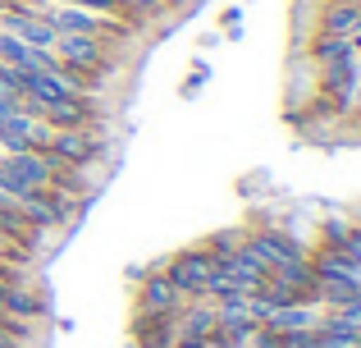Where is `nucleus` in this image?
Listing matches in <instances>:
<instances>
[{
    "mask_svg": "<svg viewBox=\"0 0 361 348\" xmlns=\"http://www.w3.org/2000/svg\"><path fill=\"white\" fill-rule=\"evenodd\" d=\"M165 275L183 298H211L215 280H220V261L206 248H188V252H178V257L165 261Z\"/></svg>",
    "mask_w": 361,
    "mask_h": 348,
    "instance_id": "1",
    "label": "nucleus"
},
{
    "mask_svg": "<svg viewBox=\"0 0 361 348\" xmlns=\"http://www.w3.org/2000/svg\"><path fill=\"white\" fill-rule=\"evenodd\" d=\"M247 248H252V257L261 261L265 270L283 266V261H298L307 257L311 248H302L298 239H293L288 229H279V224H265V229H247Z\"/></svg>",
    "mask_w": 361,
    "mask_h": 348,
    "instance_id": "2",
    "label": "nucleus"
},
{
    "mask_svg": "<svg viewBox=\"0 0 361 348\" xmlns=\"http://www.w3.org/2000/svg\"><path fill=\"white\" fill-rule=\"evenodd\" d=\"M183 303L188 298L169 284L165 270H151V275L137 284V316H174Z\"/></svg>",
    "mask_w": 361,
    "mask_h": 348,
    "instance_id": "3",
    "label": "nucleus"
},
{
    "mask_svg": "<svg viewBox=\"0 0 361 348\" xmlns=\"http://www.w3.org/2000/svg\"><path fill=\"white\" fill-rule=\"evenodd\" d=\"M133 340L137 348H174V316H137Z\"/></svg>",
    "mask_w": 361,
    "mask_h": 348,
    "instance_id": "4",
    "label": "nucleus"
},
{
    "mask_svg": "<svg viewBox=\"0 0 361 348\" xmlns=\"http://www.w3.org/2000/svg\"><path fill=\"white\" fill-rule=\"evenodd\" d=\"M123 9H128L133 23H156V18L165 14V5H160V0H123Z\"/></svg>",
    "mask_w": 361,
    "mask_h": 348,
    "instance_id": "5",
    "label": "nucleus"
},
{
    "mask_svg": "<svg viewBox=\"0 0 361 348\" xmlns=\"http://www.w3.org/2000/svg\"><path fill=\"white\" fill-rule=\"evenodd\" d=\"M160 5H165V9H169V5H178V0H160Z\"/></svg>",
    "mask_w": 361,
    "mask_h": 348,
    "instance_id": "6",
    "label": "nucleus"
}]
</instances>
